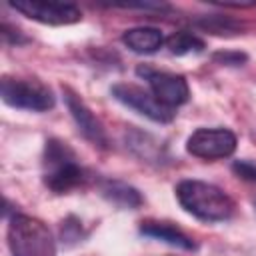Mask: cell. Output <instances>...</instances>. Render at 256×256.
Here are the masks:
<instances>
[{"instance_id": "obj_1", "label": "cell", "mask_w": 256, "mask_h": 256, "mask_svg": "<svg viewBox=\"0 0 256 256\" xmlns=\"http://www.w3.org/2000/svg\"><path fill=\"white\" fill-rule=\"evenodd\" d=\"M42 180L54 194L72 192L88 182V172L80 166L74 150L58 140L48 138L42 154Z\"/></svg>"}, {"instance_id": "obj_2", "label": "cell", "mask_w": 256, "mask_h": 256, "mask_svg": "<svg viewBox=\"0 0 256 256\" xmlns=\"http://www.w3.org/2000/svg\"><path fill=\"white\" fill-rule=\"evenodd\" d=\"M178 204L202 222H224L234 214V200L218 186L202 180H182L176 186Z\"/></svg>"}, {"instance_id": "obj_3", "label": "cell", "mask_w": 256, "mask_h": 256, "mask_svg": "<svg viewBox=\"0 0 256 256\" xmlns=\"http://www.w3.org/2000/svg\"><path fill=\"white\" fill-rule=\"evenodd\" d=\"M6 238L12 256H56L50 228L34 216L14 214L8 220Z\"/></svg>"}, {"instance_id": "obj_4", "label": "cell", "mask_w": 256, "mask_h": 256, "mask_svg": "<svg viewBox=\"0 0 256 256\" xmlns=\"http://www.w3.org/2000/svg\"><path fill=\"white\" fill-rule=\"evenodd\" d=\"M0 96H2V102L8 104L10 108L28 110V112H46L56 104L52 90L44 82L34 78L2 76Z\"/></svg>"}, {"instance_id": "obj_5", "label": "cell", "mask_w": 256, "mask_h": 256, "mask_svg": "<svg viewBox=\"0 0 256 256\" xmlns=\"http://www.w3.org/2000/svg\"><path fill=\"white\" fill-rule=\"evenodd\" d=\"M10 8L24 14L30 20L48 26H68L82 20L78 6L70 2H52V0H16L10 2Z\"/></svg>"}, {"instance_id": "obj_6", "label": "cell", "mask_w": 256, "mask_h": 256, "mask_svg": "<svg viewBox=\"0 0 256 256\" xmlns=\"http://www.w3.org/2000/svg\"><path fill=\"white\" fill-rule=\"evenodd\" d=\"M236 150V134L228 128H198L186 140V152L200 160H220Z\"/></svg>"}, {"instance_id": "obj_7", "label": "cell", "mask_w": 256, "mask_h": 256, "mask_svg": "<svg viewBox=\"0 0 256 256\" xmlns=\"http://www.w3.org/2000/svg\"><path fill=\"white\" fill-rule=\"evenodd\" d=\"M136 74L140 78H144L150 86V92L154 94V98L168 106V108H176L180 104H186L190 98V88L184 76L180 74H170V72H158L152 70L148 66H138Z\"/></svg>"}, {"instance_id": "obj_8", "label": "cell", "mask_w": 256, "mask_h": 256, "mask_svg": "<svg viewBox=\"0 0 256 256\" xmlns=\"http://www.w3.org/2000/svg\"><path fill=\"white\" fill-rule=\"evenodd\" d=\"M112 96L124 104L126 108L150 118L152 122H158V124H168L174 120V110L160 104L152 92H146L142 90L140 86H134V84H114L112 86Z\"/></svg>"}, {"instance_id": "obj_9", "label": "cell", "mask_w": 256, "mask_h": 256, "mask_svg": "<svg viewBox=\"0 0 256 256\" xmlns=\"http://www.w3.org/2000/svg\"><path fill=\"white\" fill-rule=\"evenodd\" d=\"M62 96H64V104L70 112V116L74 118L80 134L92 142L94 146L98 148H108V136H106V130L102 126V122L94 116V112L88 108V104L68 86H62Z\"/></svg>"}, {"instance_id": "obj_10", "label": "cell", "mask_w": 256, "mask_h": 256, "mask_svg": "<svg viewBox=\"0 0 256 256\" xmlns=\"http://www.w3.org/2000/svg\"><path fill=\"white\" fill-rule=\"evenodd\" d=\"M140 234H144L148 238H154V240H160V242H166L170 246L182 248V250H196V242L186 232H182L180 228H176L172 224H166V222L146 220V222L140 224Z\"/></svg>"}, {"instance_id": "obj_11", "label": "cell", "mask_w": 256, "mask_h": 256, "mask_svg": "<svg viewBox=\"0 0 256 256\" xmlns=\"http://www.w3.org/2000/svg\"><path fill=\"white\" fill-rule=\"evenodd\" d=\"M100 194L104 200H108L110 204H114L122 210H136L144 202L142 194L134 186H130L122 180H104L100 184Z\"/></svg>"}, {"instance_id": "obj_12", "label": "cell", "mask_w": 256, "mask_h": 256, "mask_svg": "<svg viewBox=\"0 0 256 256\" xmlns=\"http://www.w3.org/2000/svg\"><path fill=\"white\" fill-rule=\"evenodd\" d=\"M122 42L136 54H154L164 44V36L158 28L136 26L122 34Z\"/></svg>"}, {"instance_id": "obj_13", "label": "cell", "mask_w": 256, "mask_h": 256, "mask_svg": "<svg viewBox=\"0 0 256 256\" xmlns=\"http://www.w3.org/2000/svg\"><path fill=\"white\" fill-rule=\"evenodd\" d=\"M126 146L142 160L146 162H154V164H160L164 160V148L162 144L150 136L148 132H142V130H136V128H130L126 132Z\"/></svg>"}, {"instance_id": "obj_14", "label": "cell", "mask_w": 256, "mask_h": 256, "mask_svg": "<svg viewBox=\"0 0 256 256\" xmlns=\"http://www.w3.org/2000/svg\"><path fill=\"white\" fill-rule=\"evenodd\" d=\"M196 26L210 32V34H218V36H232L244 30L242 22L230 18V16H222V14H210V16H200L196 20Z\"/></svg>"}, {"instance_id": "obj_15", "label": "cell", "mask_w": 256, "mask_h": 256, "mask_svg": "<svg viewBox=\"0 0 256 256\" xmlns=\"http://www.w3.org/2000/svg\"><path fill=\"white\" fill-rule=\"evenodd\" d=\"M166 48L170 54L186 56V54H198L204 50V40H200L196 34L188 30H178L166 38Z\"/></svg>"}, {"instance_id": "obj_16", "label": "cell", "mask_w": 256, "mask_h": 256, "mask_svg": "<svg viewBox=\"0 0 256 256\" xmlns=\"http://www.w3.org/2000/svg\"><path fill=\"white\" fill-rule=\"evenodd\" d=\"M60 236H62V242H66V246H72V244L80 242L82 240V226H80V222L74 216H68L62 222Z\"/></svg>"}, {"instance_id": "obj_17", "label": "cell", "mask_w": 256, "mask_h": 256, "mask_svg": "<svg viewBox=\"0 0 256 256\" xmlns=\"http://www.w3.org/2000/svg\"><path fill=\"white\" fill-rule=\"evenodd\" d=\"M212 60L218 64H226V66H242L248 60V56L244 52H228L226 50V52H216L212 56Z\"/></svg>"}, {"instance_id": "obj_18", "label": "cell", "mask_w": 256, "mask_h": 256, "mask_svg": "<svg viewBox=\"0 0 256 256\" xmlns=\"http://www.w3.org/2000/svg\"><path fill=\"white\" fill-rule=\"evenodd\" d=\"M232 170L238 178L242 180H250V182H256V164L254 162H248V160H236L232 164Z\"/></svg>"}, {"instance_id": "obj_19", "label": "cell", "mask_w": 256, "mask_h": 256, "mask_svg": "<svg viewBox=\"0 0 256 256\" xmlns=\"http://www.w3.org/2000/svg\"><path fill=\"white\" fill-rule=\"evenodd\" d=\"M2 36H4V40L8 42V44H24V42H28L24 36H22V32H18V30H12L6 22L2 24Z\"/></svg>"}, {"instance_id": "obj_20", "label": "cell", "mask_w": 256, "mask_h": 256, "mask_svg": "<svg viewBox=\"0 0 256 256\" xmlns=\"http://www.w3.org/2000/svg\"><path fill=\"white\" fill-rule=\"evenodd\" d=\"M254 210H256V200H254Z\"/></svg>"}]
</instances>
